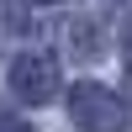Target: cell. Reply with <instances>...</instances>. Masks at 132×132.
I'll use <instances>...</instances> for the list:
<instances>
[{
    "instance_id": "6da1fadb",
    "label": "cell",
    "mask_w": 132,
    "mask_h": 132,
    "mask_svg": "<svg viewBox=\"0 0 132 132\" xmlns=\"http://www.w3.org/2000/svg\"><path fill=\"white\" fill-rule=\"evenodd\" d=\"M69 116H74L85 132H122V127H127L122 95L106 90V85H90V79H79V85L69 90Z\"/></svg>"
},
{
    "instance_id": "7a4b0ae2",
    "label": "cell",
    "mask_w": 132,
    "mask_h": 132,
    "mask_svg": "<svg viewBox=\"0 0 132 132\" xmlns=\"http://www.w3.org/2000/svg\"><path fill=\"white\" fill-rule=\"evenodd\" d=\"M11 95L27 106H42L58 95V69H53L42 53H21L16 63H11Z\"/></svg>"
},
{
    "instance_id": "3957f363",
    "label": "cell",
    "mask_w": 132,
    "mask_h": 132,
    "mask_svg": "<svg viewBox=\"0 0 132 132\" xmlns=\"http://www.w3.org/2000/svg\"><path fill=\"white\" fill-rule=\"evenodd\" d=\"M63 48H69V58L74 63H90V58H101V21H69V32H63Z\"/></svg>"
},
{
    "instance_id": "277c9868",
    "label": "cell",
    "mask_w": 132,
    "mask_h": 132,
    "mask_svg": "<svg viewBox=\"0 0 132 132\" xmlns=\"http://www.w3.org/2000/svg\"><path fill=\"white\" fill-rule=\"evenodd\" d=\"M0 132H32V127H27V122H21V116H16V111H11V106H5V101H0Z\"/></svg>"
},
{
    "instance_id": "5b68a950",
    "label": "cell",
    "mask_w": 132,
    "mask_h": 132,
    "mask_svg": "<svg viewBox=\"0 0 132 132\" xmlns=\"http://www.w3.org/2000/svg\"><path fill=\"white\" fill-rule=\"evenodd\" d=\"M122 58H127V69H132V16H127V27H122Z\"/></svg>"
},
{
    "instance_id": "8992f818",
    "label": "cell",
    "mask_w": 132,
    "mask_h": 132,
    "mask_svg": "<svg viewBox=\"0 0 132 132\" xmlns=\"http://www.w3.org/2000/svg\"><path fill=\"white\" fill-rule=\"evenodd\" d=\"M32 5H53V0H32Z\"/></svg>"
}]
</instances>
